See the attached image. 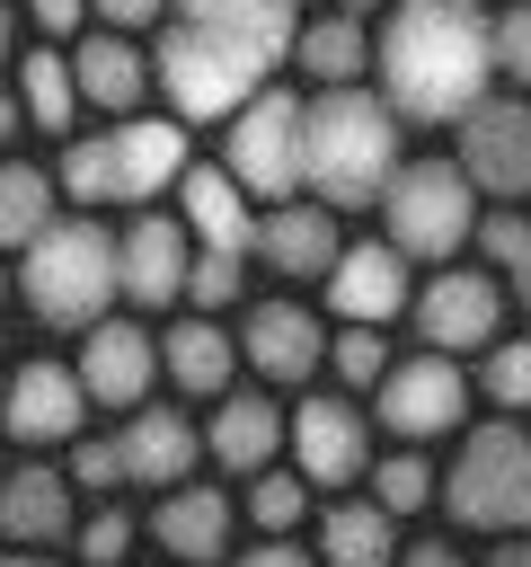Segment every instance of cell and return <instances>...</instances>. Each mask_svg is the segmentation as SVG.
Returning <instances> with one entry per match:
<instances>
[{
  "label": "cell",
  "mask_w": 531,
  "mask_h": 567,
  "mask_svg": "<svg viewBox=\"0 0 531 567\" xmlns=\"http://www.w3.org/2000/svg\"><path fill=\"white\" fill-rule=\"evenodd\" d=\"M292 0H177L150 53V89L168 97L177 124H230L292 53Z\"/></svg>",
  "instance_id": "obj_1"
},
{
  "label": "cell",
  "mask_w": 531,
  "mask_h": 567,
  "mask_svg": "<svg viewBox=\"0 0 531 567\" xmlns=\"http://www.w3.org/2000/svg\"><path fill=\"white\" fill-rule=\"evenodd\" d=\"M372 71H381V106L407 115V124H451L487 97L496 62H487V9L478 0H398L381 44H372Z\"/></svg>",
  "instance_id": "obj_2"
},
{
  "label": "cell",
  "mask_w": 531,
  "mask_h": 567,
  "mask_svg": "<svg viewBox=\"0 0 531 567\" xmlns=\"http://www.w3.org/2000/svg\"><path fill=\"white\" fill-rule=\"evenodd\" d=\"M398 168V115L372 89H319L301 97V186L345 213V204H381Z\"/></svg>",
  "instance_id": "obj_3"
},
{
  "label": "cell",
  "mask_w": 531,
  "mask_h": 567,
  "mask_svg": "<svg viewBox=\"0 0 531 567\" xmlns=\"http://www.w3.org/2000/svg\"><path fill=\"white\" fill-rule=\"evenodd\" d=\"M177 168H186V124L177 115H115L106 133L71 142L62 186L80 204H150L159 186H177Z\"/></svg>",
  "instance_id": "obj_4"
},
{
  "label": "cell",
  "mask_w": 531,
  "mask_h": 567,
  "mask_svg": "<svg viewBox=\"0 0 531 567\" xmlns=\"http://www.w3.org/2000/svg\"><path fill=\"white\" fill-rule=\"evenodd\" d=\"M18 292L44 328H97L106 301H115V239L97 221H44L27 248H18Z\"/></svg>",
  "instance_id": "obj_5"
},
{
  "label": "cell",
  "mask_w": 531,
  "mask_h": 567,
  "mask_svg": "<svg viewBox=\"0 0 531 567\" xmlns=\"http://www.w3.org/2000/svg\"><path fill=\"white\" fill-rule=\"evenodd\" d=\"M442 505L469 532H531V434L522 425H478L442 470Z\"/></svg>",
  "instance_id": "obj_6"
},
{
  "label": "cell",
  "mask_w": 531,
  "mask_h": 567,
  "mask_svg": "<svg viewBox=\"0 0 531 567\" xmlns=\"http://www.w3.org/2000/svg\"><path fill=\"white\" fill-rule=\"evenodd\" d=\"M478 186L451 168V159H407V168H389V186H381V230H389V248L398 257H451L469 230H478V204H469Z\"/></svg>",
  "instance_id": "obj_7"
},
{
  "label": "cell",
  "mask_w": 531,
  "mask_h": 567,
  "mask_svg": "<svg viewBox=\"0 0 531 567\" xmlns=\"http://www.w3.org/2000/svg\"><path fill=\"white\" fill-rule=\"evenodd\" d=\"M221 168L239 177V195H301V97L292 89H257L239 115H230V142H221Z\"/></svg>",
  "instance_id": "obj_8"
},
{
  "label": "cell",
  "mask_w": 531,
  "mask_h": 567,
  "mask_svg": "<svg viewBox=\"0 0 531 567\" xmlns=\"http://www.w3.org/2000/svg\"><path fill=\"white\" fill-rule=\"evenodd\" d=\"M451 168L478 195H531V97H478L469 115H451Z\"/></svg>",
  "instance_id": "obj_9"
},
{
  "label": "cell",
  "mask_w": 531,
  "mask_h": 567,
  "mask_svg": "<svg viewBox=\"0 0 531 567\" xmlns=\"http://www.w3.org/2000/svg\"><path fill=\"white\" fill-rule=\"evenodd\" d=\"M381 425L398 434V443H425V434H451L460 425V408H469V381H460V363L451 354H407V363H389L381 381Z\"/></svg>",
  "instance_id": "obj_10"
},
{
  "label": "cell",
  "mask_w": 531,
  "mask_h": 567,
  "mask_svg": "<svg viewBox=\"0 0 531 567\" xmlns=\"http://www.w3.org/2000/svg\"><path fill=\"white\" fill-rule=\"evenodd\" d=\"M416 328L434 354H460V346H496L504 328V284L478 275V266H442L425 292H416Z\"/></svg>",
  "instance_id": "obj_11"
},
{
  "label": "cell",
  "mask_w": 531,
  "mask_h": 567,
  "mask_svg": "<svg viewBox=\"0 0 531 567\" xmlns=\"http://www.w3.org/2000/svg\"><path fill=\"white\" fill-rule=\"evenodd\" d=\"M80 416H88V390H80V372H62V363H18V372L0 381V425H9V443H27V452L80 443Z\"/></svg>",
  "instance_id": "obj_12"
},
{
  "label": "cell",
  "mask_w": 531,
  "mask_h": 567,
  "mask_svg": "<svg viewBox=\"0 0 531 567\" xmlns=\"http://www.w3.org/2000/svg\"><path fill=\"white\" fill-rule=\"evenodd\" d=\"M283 434H292V461H301L310 487H345V478L372 470V434H363V408L354 399H301L283 416Z\"/></svg>",
  "instance_id": "obj_13"
},
{
  "label": "cell",
  "mask_w": 531,
  "mask_h": 567,
  "mask_svg": "<svg viewBox=\"0 0 531 567\" xmlns=\"http://www.w3.org/2000/svg\"><path fill=\"white\" fill-rule=\"evenodd\" d=\"M398 301H407V257L389 239H363V248H336L327 257V310L336 319L381 328V319H398Z\"/></svg>",
  "instance_id": "obj_14"
},
{
  "label": "cell",
  "mask_w": 531,
  "mask_h": 567,
  "mask_svg": "<svg viewBox=\"0 0 531 567\" xmlns=\"http://www.w3.org/2000/svg\"><path fill=\"white\" fill-rule=\"evenodd\" d=\"M186 257H195V239H186V221H168V213H142L124 239H115V292H133V301H177L186 292Z\"/></svg>",
  "instance_id": "obj_15"
},
{
  "label": "cell",
  "mask_w": 531,
  "mask_h": 567,
  "mask_svg": "<svg viewBox=\"0 0 531 567\" xmlns=\"http://www.w3.org/2000/svg\"><path fill=\"white\" fill-rule=\"evenodd\" d=\"M319 354H327V337H319V319L301 301H257L248 328H239V363L257 381H310Z\"/></svg>",
  "instance_id": "obj_16"
},
{
  "label": "cell",
  "mask_w": 531,
  "mask_h": 567,
  "mask_svg": "<svg viewBox=\"0 0 531 567\" xmlns=\"http://www.w3.org/2000/svg\"><path fill=\"white\" fill-rule=\"evenodd\" d=\"M88 346H80V390L97 399V408H142V390H150V372H159V346L142 337V328H124V319H97V328H80Z\"/></svg>",
  "instance_id": "obj_17"
},
{
  "label": "cell",
  "mask_w": 531,
  "mask_h": 567,
  "mask_svg": "<svg viewBox=\"0 0 531 567\" xmlns=\"http://www.w3.org/2000/svg\"><path fill=\"white\" fill-rule=\"evenodd\" d=\"M177 204H186L177 221H186L195 248H221V257L257 248V213H248V195H239L230 168H177Z\"/></svg>",
  "instance_id": "obj_18"
},
{
  "label": "cell",
  "mask_w": 531,
  "mask_h": 567,
  "mask_svg": "<svg viewBox=\"0 0 531 567\" xmlns=\"http://www.w3.org/2000/svg\"><path fill=\"white\" fill-rule=\"evenodd\" d=\"M0 532H9L18 549H53V540H71V532H80V514H71V478L44 470V461L9 470V478H0Z\"/></svg>",
  "instance_id": "obj_19"
},
{
  "label": "cell",
  "mask_w": 531,
  "mask_h": 567,
  "mask_svg": "<svg viewBox=\"0 0 531 567\" xmlns=\"http://www.w3.org/2000/svg\"><path fill=\"white\" fill-rule=\"evenodd\" d=\"M115 452H124V478H142V487H177V478L195 470L204 434L186 425V408H133V425L115 434Z\"/></svg>",
  "instance_id": "obj_20"
},
{
  "label": "cell",
  "mask_w": 531,
  "mask_h": 567,
  "mask_svg": "<svg viewBox=\"0 0 531 567\" xmlns=\"http://www.w3.org/2000/svg\"><path fill=\"white\" fill-rule=\"evenodd\" d=\"M150 532H159V549H168V558L204 567V558H221V549H230V496H221V487H195V478H177V487H159V514H150Z\"/></svg>",
  "instance_id": "obj_21"
},
{
  "label": "cell",
  "mask_w": 531,
  "mask_h": 567,
  "mask_svg": "<svg viewBox=\"0 0 531 567\" xmlns=\"http://www.w3.org/2000/svg\"><path fill=\"white\" fill-rule=\"evenodd\" d=\"M257 257L274 266V275H327V257H336V213L310 195V204H274L266 221H257Z\"/></svg>",
  "instance_id": "obj_22"
},
{
  "label": "cell",
  "mask_w": 531,
  "mask_h": 567,
  "mask_svg": "<svg viewBox=\"0 0 531 567\" xmlns=\"http://www.w3.org/2000/svg\"><path fill=\"white\" fill-rule=\"evenodd\" d=\"M71 89H80L88 106H106V115H133V106H142V89H150V62L106 27V35H88V44L71 53Z\"/></svg>",
  "instance_id": "obj_23"
},
{
  "label": "cell",
  "mask_w": 531,
  "mask_h": 567,
  "mask_svg": "<svg viewBox=\"0 0 531 567\" xmlns=\"http://www.w3.org/2000/svg\"><path fill=\"white\" fill-rule=\"evenodd\" d=\"M159 372H168L186 399H221L230 372H239V346H230L212 319H177V328L159 337Z\"/></svg>",
  "instance_id": "obj_24"
},
{
  "label": "cell",
  "mask_w": 531,
  "mask_h": 567,
  "mask_svg": "<svg viewBox=\"0 0 531 567\" xmlns=\"http://www.w3.org/2000/svg\"><path fill=\"white\" fill-rule=\"evenodd\" d=\"M274 443H283V416H274L266 399H248V390H221V416H212V434H204V452H212L221 470H239V478H257V470L274 461Z\"/></svg>",
  "instance_id": "obj_25"
},
{
  "label": "cell",
  "mask_w": 531,
  "mask_h": 567,
  "mask_svg": "<svg viewBox=\"0 0 531 567\" xmlns=\"http://www.w3.org/2000/svg\"><path fill=\"white\" fill-rule=\"evenodd\" d=\"M292 62H301L319 89H354V80H363V62H372V44H363V27L336 9V18L292 27Z\"/></svg>",
  "instance_id": "obj_26"
},
{
  "label": "cell",
  "mask_w": 531,
  "mask_h": 567,
  "mask_svg": "<svg viewBox=\"0 0 531 567\" xmlns=\"http://www.w3.org/2000/svg\"><path fill=\"white\" fill-rule=\"evenodd\" d=\"M319 558L327 567H389L398 558V532L381 505H327L319 514Z\"/></svg>",
  "instance_id": "obj_27"
},
{
  "label": "cell",
  "mask_w": 531,
  "mask_h": 567,
  "mask_svg": "<svg viewBox=\"0 0 531 567\" xmlns=\"http://www.w3.org/2000/svg\"><path fill=\"white\" fill-rule=\"evenodd\" d=\"M71 106H80L71 62H62L53 44H35V53L18 62V115H27V124H44V133H62V124H71Z\"/></svg>",
  "instance_id": "obj_28"
},
{
  "label": "cell",
  "mask_w": 531,
  "mask_h": 567,
  "mask_svg": "<svg viewBox=\"0 0 531 567\" xmlns=\"http://www.w3.org/2000/svg\"><path fill=\"white\" fill-rule=\"evenodd\" d=\"M53 221V177L35 159H0V248H27Z\"/></svg>",
  "instance_id": "obj_29"
},
{
  "label": "cell",
  "mask_w": 531,
  "mask_h": 567,
  "mask_svg": "<svg viewBox=\"0 0 531 567\" xmlns=\"http://www.w3.org/2000/svg\"><path fill=\"white\" fill-rule=\"evenodd\" d=\"M310 478H292V470H257V487H248V514H257V532L266 540H283L301 514H310V496H301Z\"/></svg>",
  "instance_id": "obj_30"
},
{
  "label": "cell",
  "mask_w": 531,
  "mask_h": 567,
  "mask_svg": "<svg viewBox=\"0 0 531 567\" xmlns=\"http://www.w3.org/2000/svg\"><path fill=\"white\" fill-rule=\"evenodd\" d=\"M487 62L496 80L531 89V0H504V18H487Z\"/></svg>",
  "instance_id": "obj_31"
},
{
  "label": "cell",
  "mask_w": 531,
  "mask_h": 567,
  "mask_svg": "<svg viewBox=\"0 0 531 567\" xmlns=\"http://www.w3.org/2000/svg\"><path fill=\"white\" fill-rule=\"evenodd\" d=\"M434 496V470L416 461V452H389V461H372V505L381 514H416Z\"/></svg>",
  "instance_id": "obj_32"
},
{
  "label": "cell",
  "mask_w": 531,
  "mask_h": 567,
  "mask_svg": "<svg viewBox=\"0 0 531 567\" xmlns=\"http://www.w3.org/2000/svg\"><path fill=\"white\" fill-rule=\"evenodd\" d=\"M327 363H336V381H345V390H372V381L389 372V346H381V328H354V319H345V328H336V346H327Z\"/></svg>",
  "instance_id": "obj_33"
},
{
  "label": "cell",
  "mask_w": 531,
  "mask_h": 567,
  "mask_svg": "<svg viewBox=\"0 0 531 567\" xmlns=\"http://www.w3.org/2000/svg\"><path fill=\"white\" fill-rule=\"evenodd\" d=\"M177 301H195V310H230V301H239V257L195 248V257H186V292H177Z\"/></svg>",
  "instance_id": "obj_34"
},
{
  "label": "cell",
  "mask_w": 531,
  "mask_h": 567,
  "mask_svg": "<svg viewBox=\"0 0 531 567\" xmlns=\"http://www.w3.org/2000/svg\"><path fill=\"white\" fill-rule=\"evenodd\" d=\"M487 399L496 408H531V337H513V346H487Z\"/></svg>",
  "instance_id": "obj_35"
},
{
  "label": "cell",
  "mask_w": 531,
  "mask_h": 567,
  "mask_svg": "<svg viewBox=\"0 0 531 567\" xmlns=\"http://www.w3.org/2000/svg\"><path fill=\"white\" fill-rule=\"evenodd\" d=\"M478 248H487L504 275H522V266H531V221H522V213H487V221H478Z\"/></svg>",
  "instance_id": "obj_36"
},
{
  "label": "cell",
  "mask_w": 531,
  "mask_h": 567,
  "mask_svg": "<svg viewBox=\"0 0 531 567\" xmlns=\"http://www.w3.org/2000/svg\"><path fill=\"white\" fill-rule=\"evenodd\" d=\"M124 549H133V523H124V514H115V505H106V514H88V523H80V558H88V567H115V558H124Z\"/></svg>",
  "instance_id": "obj_37"
},
{
  "label": "cell",
  "mask_w": 531,
  "mask_h": 567,
  "mask_svg": "<svg viewBox=\"0 0 531 567\" xmlns=\"http://www.w3.org/2000/svg\"><path fill=\"white\" fill-rule=\"evenodd\" d=\"M71 487H124V452H115V434H97V443L71 452Z\"/></svg>",
  "instance_id": "obj_38"
},
{
  "label": "cell",
  "mask_w": 531,
  "mask_h": 567,
  "mask_svg": "<svg viewBox=\"0 0 531 567\" xmlns=\"http://www.w3.org/2000/svg\"><path fill=\"white\" fill-rule=\"evenodd\" d=\"M159 9H168V0H88V18H106L115 35H124V27H150Z\"/></svg>",
  "instance_id": "obj_39"
},
{
  "label": "cell",
  "mask_w": 531,
  "mask_h": 567,
  "mask_svg": "<svg viewBox=\"0 0 531 567\" xmlns=\"http://www.w3.org/2000/svg\"><path fill=\"white\" fill-rule=\"evenodd\" d=\"M27 18H35L44 35H71V27L88 18V0H27Z\"/></svg>",
  "instance_id": "obj_40"
},
{
  "label": "cell",
  "mask_w": 531,
  "mask_h": 567,
  "mask_svg": "<svg viewBox=\"0 0 531 567\" xmlns=\"http://www.w3.org/2000/svg\"><path fill=\"white\" fill-rule=\"evenodd\" d=\"M389 567H460V549H451V540H416V549H398Z\"/></svg>",
  "instance_id": "obj_41"
},
{
  "label": "cell",
  "mask_w": 531,
  "mask_h": 567,
  "mask_svg": "<svg viewBox=\"0 0 531 567\" xmlns=\"http://www.w3.org/2000/svg\"><path fill=\"white\" fill-rule=\"evenodd\" d=\"M230 567H310V558H301L292 540H257V549H248V558H230Z\"/></svg>",
  "instance_id": "obj_42"
},
{
  "label": "cell",
  "mask_w": 531,
  "mask_h": 567,
  "mask_svg": "<svg viewBox=\"0 0 531 567\" xmlns=\"http://www.w3.org/2000/svg\"><path fill=\"white\" fill-rule=\"evenodd\" d=\"M487 567H531V532H513V540H504V549H496Z\"/></svg>",
  "instance_id": "obj_43"
},
{
  "label": "cell",
  "mask_w": 531,
  "mask_h": 567,
  "mask_svg": "<svg viewBox=\"0 0 531 567\" xmlns=\"http://www.w3.org/2000/svg\"><path fill=\"white\" fill-rule=\"evenodd\" d=\"M18 124H27V115H18V97H9V89H0V151H9V142H18Z\"/></svg>",
  "instance_id": "obj_44"
},
{
  "label": "cell",
  "mask_w": 531,
  "mask_h": 567,
  "mask_svg": "<svg viewBox=\"0 0 531 567\" xmlns=\"http://www.w3.org/2000/svg\"><path fill=\"white\" fill-rule=\"evenodd\" d=\"M0 567H53V558H44V549H18V558H0Z\"/></svg>",
  "instance_id": "obj_45"
},
{
  "label": "cell",
  "mask_w": 531,
  "mask_h": 567,
  "mask_svg": "<svg viewBox=\"0 0 531 567\" xmlns=\"http://www.w3.org/2000/svg\"><path fill=\"white\" fill-rule=\"evenodd\" d=\"M513 301H522V310H531V266H522V275H513Z\"/></svg>",
  "instance_id": "obj_46"
},
{
  "label": "cell",
  "mask_w": 531,
  "mask_h": 567,
  "mask_svg": "<svg viewBox=\"0 0 531 567\" xmlns=\"http://www.w3.org/2000/svg\"><path fill=\"white\" fill-rule=\"evenodd\" d=\"M336 9H345V18H363V9H381V0H336Z\"/></svg>",
  "instance_id": "obj_47"
},
{
  "label": "cell",
  "mask_w": 531,
  "mask_h": 567,
  "mask_svg": "<svg viewBox=\"0 0 531 567\" xmlns=\"http://www.w3.org/2000/svg\"><path fill=\"white\" fill-rule=\"evenodd\" d=\"M0 62H9V9H0Z\"/></svg>",
  "instance_id": "obj_48"
},
{
  "label": "cell",
  "mask_w": 531,
  "mask_h": 567,
  "mask_svg": "<svg viewBox=\"0 0 531 567\" xmlns=\"http://www.w3.org/2000/svg\"><path fill=\"white\" fill-rule=\"evenodd\" d=\"M0 301H9V275H0Z\"/></svg>",
  "instance_id": "obj_49"
},
{
  "label": "cell",
  "mask_w": 531,
  "mask_h": 567,
  "mask_svg": "<svg viewBox=\"0 0 531 567\" xmlns=\"http://www.w3.org/2000/svg\"><path fill=\"white\" fill-rule=\"evenodd\" d=\"M0 381H9V372H0Z\"/></svg>",
  "instance_id": "obj_50"
}]
</instances>
